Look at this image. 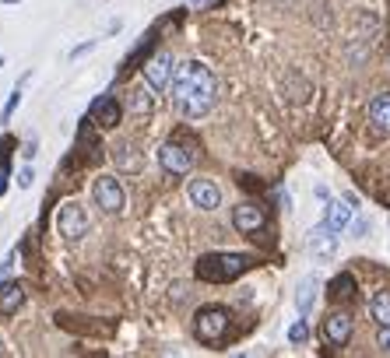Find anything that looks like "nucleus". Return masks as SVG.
<instances>
[{"label":"nucleus","instance_id":"1","mask_svg":"<svg viewBox=\"0 0 390 358\" xmlns=\"http://www.w3.org/2000/svg\"><path fill=\"white\" fill-rule=\"evenodd\" d=\"M172 99H176V109L187 119L207 116L211 106H215V99H218V81H215L211 67H204L200 60H187L183 67H176Z\"/></svg>","mask_w":390,"mask_h":358},{"label":"nucleus","instance_id":"2","mask_svg":"<svg viewBox=\"0 0 390 358\" xmlns=\"http://www.w3.org/2000/svg\"><path fill=\"white\" fill-rule=\"evenodd\" d=\"M250 267H253V256H246V253H204L194 271L207 285H229L239 274H246Z\"/></svg>","mask_w":390,"mask_h":358},{"label":"nucleus","instance_id":"3","mask_svg":"<svg viewBox=\"0 0 390 358\" xmlns=\"http://www.w3.org/2000/svg\"><path fill=\"white\" fill-rule=\"evenodd\" d=\"M229 326H232V316H229L225 306H204L194 316V337L200 344H222L225 334H229Z\"/></svg>","mask_w":390,"mask_h":358},{"label":"nucleus","instance_id":"4","mask_svg":"<svg viewBox=\"0 0 390 358\" xmlns=\"http://www.w3.org/2000/svg\"><path fill=\"white\" fill-rule=\"evenodd\" d=\"M56 228L64 239L78 243V239H84L88 228H92V218H88V211L78 200H64V207H60V215H56Z\"/></svg>","mask_w":390,"mask_h":358},{"label":"nucleus","instance_id":"5","mask_svg":"<svg viewBox=\"0 0 390 358\" xmlns=\"http://www.w3.org/2000/svg\"><path fill=\"white\" fill-rule=\"evenodd\" d=\"M144 81H148V88L152 92H165V88H172V77H176V67H172V56L165 53V49H159V53H152L144 60Z\"/></svg>","mask_w":390,"mask_h":358},{"label":"nucleus","instance_id":"6","mask_svg":"<svg viewBox=\"0 0 390 358\" xmlns=\"http://www.w3.org/2000/svg\"><path fill=\"white\" fill-rule=\"evenodd\" d=\"M194 162H197L194 147L179 144V141H165V144L159 147V165H162V172H169V176H187V172L194 169Z\"/></svg>","mask_w":390,"mask_h":358},{"label":"nucleus","instance_id":"7","mask_svg":"<svg viewBox=\"0 0 390 358\" xmlns=\"http://www.w3.org/2000/svg\"><path fill=\"white\" fill-rule=\"evenodd\" d=\"M92 200L102 207L106 215H119L124 204H127V193H124V187H119L116 176H99L92 183Z\"/></svg>","mask_w":390,"mask_h":358},{"label":"nucleus","instance_id":"8","mask_svg":"<svg viewBox=\"0 0 390 358\" xmlns=\"http://www.w3.org/2000/svg\"><path fill=\"white\" fill-rule=\"evenodd\" d=\"M232 225H236V232H243V235H260L267 228V211L257 200H243V204L232 207Z\"/></svg>","mask_w":390,"mask_h":358},{"label":"nucleus","instance_id":"9","mask_svg":"<svg viewBox=\"0 0 390 358\" xmlns=\"http://www.w3.org/2000/svg\"><path fill=\"white\" fill-rule=\"evenodd\" d=\"M352 331H355V320L341 309V313H331L323 320V341L331 348H345L352 341Z\"/></svg>","mask_w":390,"mask_h":358},{"label":"nucleus","instance_id":"10","mask_svg":"<svg viewBox=\"0 0 390 358\" xmlns=\"http://www.w3.org/2000/svg\"><path fill=\"white\" fill-rule=\"evenodd\" d=\"M88 116L95 119L99 127H106V130H113V127H119V119H124V106L116 102V95H99L95 102H92V109H88Z\"/></svg>","mask_w":390,"mask_h":358},{"label":"nucleus","instance_id":"11","mask_svg":"<svg viewBox=\"0 0 390 358\" xmlns=\"http://www.w3.org/2000/svg\"><path fill=\"white\" fill-rule=\"evenodd\" d=\"M187 197H190L194 207H200V211H215V207L222 204V190L211 183V179H190Z\"/></svg>","mask_w":390,"mask_h":358},{"label":"nucleus","instance_id":"12","mask_svg":"<svg viewBox=\"0 0 390 358\" xmlns=\"http://www.w3.org/2000/svg\"><path fill=\"white\" fill-rule=\"evenodd\" d=\"M334 250H338V232L327 228V225H317V228L310 232V253H313L317 260H331Z\"/></svg>","mask_w":390,"mask_h":358},{"label":"nucleus","instance_id":"13","mask_svg":"<svg viewBox=\"0 0 390 358\" xmlns=\"http://www.w3.org/2000/svg\"><path fill=\"white\" fill-rule=\"evenodd\" d=\"M352 200H327V211H323V225L327 228H334V232H345L352 225Z\"/></svg>","mask_w":390,"mask_h":358},{"label":"nucleus","instance_id":"14","mask_svg":"<svg viewBox=\"0 0 390 358\" xmlns=\"http://www.w3.org/2000/svg\"><path fill=\"white\" fill-rule=\"evenodd\" d=\"M25 306V285L21 281H0V316H14Z\"/></svg>","mask_w":390,"mask_h":358},{"label":"nucleus","instance_id":"15","mask_svg":"<svg viewBox=\"0 0 390 358\" xmlns=\"http://www.w3.org/2000/svg\"><path fill=\"white\" fill-rule=\"evenodd\" d=\"M369 127L376 130V134H390V92H380V95H373V102H369Z\"/></svg>","mask_w":390,"mask_h":358},{"label":"nucleus","instance_id":"16","mask_svg":"<svg viewBox=\"0 0 390 358\" xmlns=\"http://www.w3.org/2000/svg\"><path fill=\"white\" fill-rule=\"evenodd\" d=\"M317 291H320V278H303V281H299V288H295V309H299V316L313 313Z\"/></svg>","mask_w":390,"mask_h":358},{"label":"nucleus","instance_id":"17","mask_svg":"<svg viewBox=\"0 0 390 358\" xmlns=\"http://www.w3.org/2000/svg\"><path fill=\"white\" fill-rule=\"evenodd\" d=\"M113 162H116L119 172H141V165H144L137 144H119L116 152H113Z\"/></svg>","mask_w":390,"mask_h":358},{"label":"nucleus","instance_id":"18","mask_svg":"<svg viewBox=\"0 0 390 358\" xmlns=\"http://www.w3.org/2000/svg\"><path fill=\"white\" fill-rule=\"evenodd\" d=\"M95 119L92 116H84L81 123H78V137H74V144L81 147V152H88V155H99V134H95Z\"/></svg>","mask_w":390,"mask_h":358},{"label":"nucleus","instance_id":"19","mask_svg":"<svg viewBox=\"0 0 390 358\" xmlns=\"http://www.w3.org/2000/svg\"><path fill=\"white\" fill-rule=\"evenodd\" d=\"M327 295H331L334 302H348V298L355 295V278H352L348 271H341L331 285H327Z\"/></svg>","mask_w":390,"mask_h":358},{"label":"nucleus","instance_id":"20","mask_svg":"<svg viewBox=\"0 0 390 358\" xmlns=\"http://www.w3.org/2000/svg\"><path fill=\"white\" fill-rule=\"evenodd\" d=\"M369 316L376 326H390V291H376L369 298Z\"/></svg>","mask_w":390,"mask_h":358},{"label":"nucleus","instance_id":"21","mask_svg":"<svg viewBox=\"0 0 390 358\" xmlns=\"http://www.w3.org/2000/svg\"><path fill=\"white\" fill-rule=\"evenodd\" d=\"M28 77H32V71H25V74H21V81L14 84V92L8 95V106H4V112H0V116H4V123H11L14 109L21 106V95H25V84H28Z\"/></svg>","mask_w":390,"mask_h":358},{"label":"nucleus","instance_id":"22","mask_svg":"<svg viewBox=\"0 0 390 358\" xmlns=\"http://www.w3.org/2000/svg\"><path fill=\"white\" fill-rule=\"evenodd\" d=\"M152 39H155V32H148V36H141V43H137V49L124 60V67H134V64H141V60H148L152 56Z\"/></svg>","mask_w":390,"mask_h":358},{"label":"nucleus","instance_id":"23","mask_svg":"<svg viewBox=\"0 0 390 358\" xmlns=\"http://www.w3.org/2000/svg\"><path fill=\"white\" fill-rule=\"evenodd\" d=\"M130 109L137 116H152V95H148L144 88H134V92H130Z\"/></svg>","mask_w":390,"mask_h":358},{"label":"nucleus","instance_id":"24","mask_svg":"<svg viewBox=\"0 0 390 358\" xmlns=\"http://www.w3.org/2000/svg\"><path fill=\"white\" fill-rule=\"evenodd\" d=\"M288 341H292V344H306V341H310V323H306V320H295V323L288 326Z\"/></svg>","mask_w":390,"mask_h":358},{"label":"nucleus","instance_id":"25","mask_svg":"<svg viewBox=\"0 0 390 358\" xmlns=\"http://www.w3.org/2000/svg\"><path fill=\"white\" fill-rule=\"evenodd\" d=\"M11 152H14V137L4 134V137H0V169L11 165Z\"/></svg>","mask_w":390,"mask_h":358},{"label":"nucleus","instance_id":"26","mask_svg":"<svg viewBox=\"0 0 390 358\" xmlns=\"http://www.w3.org/2000/svg\"><path fill=\"white\" fill-rule=\"evenodd\" d=\"M32 183H36V172H32V169L25 165V169L18 172V187H21V190H28V187H32Z\"/></svg>","mask_w":390,"mask_h":358},{"label":"nucleus","instance_id":"27","mask_svg":"<svg viewBox=\"0 0 390 358\" xmlns=\"http://www.w3.org/2000/svg\"><path fill=\"white\" fill-rule=\"evenodd\" d=\"M376 344H380V351H383V355H390V326H380Z\"/></svg>","mask_w":390,"mask_h":358},{"label":"nucleus","instance_id":"28","mask_svg":"<svg viewBox=\"0 0 390 358\" xmlns=\"http://www.w3.org/2000/svg\"><path fill=\"white\" fill-rule=\"evenodd\" d=\"M21 155H25L28 162H32V158L39 155V144H36V137H28V141H25V147H21Z\"/></svg>","mask_w":390,"mask_h":358},{"label":"nucleus","instance_id":"29","mask_svg":"<svg viewBox=\"0 0 390 358\" xmlns=\"http://www.w3.org/2000/svg\"><path fill=\"white\" fill-rule=\"evenodd\" d=\"M92 49H95V39H88V43H81V46L71 49V60H78V56H84V53H92Z\"/></svg>","mask_w":390,"mask_h":358},{"label":"nucleus","instance_id":"30","mask_svg":"<svg viewBox=\"0 0 390 358\" xmlns=\"http://www.w3.org/2000/svg\"><path fill=\"white\" fill-rule=\"evenodd\" d=\"M211 4H215V0H187L190 11H204V8H211Z\"/></svg>","mask_w":390,"mask_h":358},{"label":"nucleus","instance_id":"31","mask_svg":"<svg viewBox=\"0 0 390 358\" xmlns=\"http://www.w3.org/2000/svg\"><path fill=\"white\" fill-rule=\"evenodd\" d=\"M11 263H14V253H8V256H4V263H0V281L8 278V271H11Z\"/></svg>","mask_w":390,"mask_h":358},{"label":"nucleus","instance_id":"32","mask_svg":"<svg viewBox=\"0 0 390 358\" xmlns=\"http://www.w3.org/2000/svg\"><path fill=\"white\" fill-rule=\"evenodd\" d=\"M8 183H11V172H8V169H0V197L8 193Z\"/></svg>","mask_w":390,"mask_h":358},{"label":"nucleus","instance_id":"33","mask_svg":"<svg viewBox=\"0 0 390 358\" xmlns=\"http://www.w3.org/2000/svg\"><path fill=\"white\" fill-rule=\"evenodd\" d=\"M4 4H18V0H4Z\"/></svg>","mask_w":390,"mask_h":358},{"label":"nucleus","instance_id":"34","mask_svg":"<svg viewBox=\"0 0 390 358\" xmlns=\"http://www.w3.org/2000/svg\"><path fill=\"white\" fill-rule=\"evenodd\" d=\"M0 355H4V348H0Z\"/></svg>","mask_w":390,"mask_h":358}]
</instances>
